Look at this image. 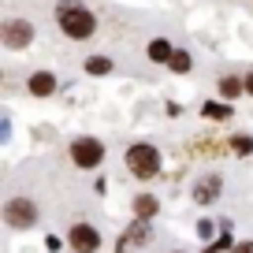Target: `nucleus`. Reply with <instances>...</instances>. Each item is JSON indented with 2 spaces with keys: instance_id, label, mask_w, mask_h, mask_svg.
<instances>
[{
  "instance_id": "1",
  "label": "nucleus",
  "mask_w": 253,
  "mask_h": 253,
  "mask_svg": "<svg viewBox=\"0 0 253 253\" xmlns=\"http://www.w3.org/2000/svg\"><path fill=\"white\" fill-rule=\"evenodd\" d=\"M56 19H60V30L67 34L71 41H86V38H93V30H97V19L89 15L82 4H60V11H56Z\"/></svg>"
},
{
  "instance_id": "2",
  "label": "nucleus",
  "mask_w": 253,
  "mask_h": 253,
  "mask_svg": "<svg viewBox=\"0 0 253 253\" xmlns=\"http://www.w3.org/2000/svg\"><path fill=\"white\" fill-rule=\"evenodd\" d=\"M126 168H130V175H138V179H153V175L160 171V153L153 149V145L138 142L126 149Z\"/></svg>"
},
{
  "instance_id": "3",
  "label": "nucleus",
  "mask_w": 253,
  "mask_h": 253,
  "mask_svg": "<svg viewBox=\"0 0 253 253\" xmlns=\"http://www.w3.org/2000/svg\"><path fill=\"white\" fill-rule=\"evenodd\" d=\"M4 223H8V227H19V231L34 227V223H38V205H34L30 198H11L8 205H4Z\"/></svg>"
},
{
  "instance_id": "4",
  "label": "nucleus",
  "mask_w": 253,
  "mask_h": 253,
  "mask_svg": "<svg viewBox=\"0 0 253 253\" xmlns=\"http://www.w3.org/2000/svg\"><path fill=\"white\" fill-rule=\"evenodd\" d=\"M71 160L79 168H97L104 160V145L97 142V138H79V142L71 145Z\"/></svg>"
},
{
  "instance_id": "5",
  "label": "nucleus",
  "mask_w": 253,
  "mask_h": 253,
  "mask_svg": "<svg viewBox=\"0 0 253 253\" xmlns=\"http://www.w3.org/2000/svg\"><path fill=\"white\" fill-rule=\"evenodd\" d=\"M0 38H4V45H8V48H26L34 41V26L26 23V19H11V23H4Z\"/></svg>"
},
{
  "instance_id": "6",
  "label": "nucleus",
  "mask_w": 253,
  "mask_h": 253,
  "mask_svg": "<svg viewBox=\"0 0 253 253\" xmlns=\"http://www.w3.org/2000/svg\"><path fill=\"white\" fill-rule=\"evenodd\" d=\"M67 238H71V246L79 253H93L97 246H101V235H97V227H89V223H75Z\"/></svg>"
},
{
  "instance_id": "7",
  "label": "nucleus",
  "mask_w": 253,
  "mask_h": 253,
  "mask_svg": "<svg viewBox=\"0 0 253 253\" xmlns=\"http://www.w3.org/2000/svg\"><path fill=\"white\" fill-rule=\"evenodd\" d=\"M26 89H30L34 97H48L56 89V79L48 71H38V75H30V82H26Z\"/></svg>"
},
{
  "instance_id": "8",
  "label": "nucleus",
  "mask_w": 253,
  "mask_h": 253,
  "mask_svg": "<svg viewBox=\"0 0 253 253\" xmlns=\"http://www.w3.org/2000/svg\"><path fill=\"white\" fill-rule=\"evenodd\" d=\"M157 209H160V201L153 198V194H142V198H134V212H138V220H153V216H157Z\"/></svg>"
},
{
  "instance_id": "9",
  "label": "nucleus",
  "mask_w": 253,
  "mask_h": 253,
  "mask_svg": "<svg viewBox=\"0 0 253 253\" xmlns=\"http://www.w3.org/2000/svg\"><path fill=\"white\" fill-rule=\"evenodd\" d=\"M216 194H220V179L198 182V190H194V201H198V205H209V201H216Z\"/></svg>"
},
{
  "instance_id": "10",
  "label": "nucleus",
  "mask_w": 253,
  "mask_h": 253,
  "mask_svg": "<svg viewBox=\"0 0 253 253\" xmlns=\"http://www.w3.org/2000/svg\"><path fill=\"white\" fill-rule=\"evenodd\" d=\"M171 56H175V48L168 45V41H153V45H149V60H157V63H171Z\"/></svg>"
},
{
  "instance_id": "11",
  "label": "nucleus",
  "mask_w": 253,
  "mask_h": 253,
  "mask_svg": "<svg viewBox=\"0 0 253 253\" xmlns=\"http://www.w3.org/2000/svg\"><path fill=\"white\" fill-rule=\"evenodd\" d=\"M86 71L89 75H108L112 71V60H108V56H89V60H86Z\"/></svg>"
},
{
  "instance_id": "12",
  "label": "nucleus",
  "mask_w": 253,
  "mask_h": 253,
  "mask_svg": "<svg viewBox=\"0 0 253 253\" xmlns=\"http://www.w3.org/2000/svg\"><path fill=\"white\" fill-rule=\"evenodd\" d=\"M242 89H246V82H238V79H220V93L227 97V101H235Z\"/></svg>"
},
{
  "instance_id": "13",
  "label": "nucleus",
  "mask_w": 253,
  "mask_h": 253,
  "mask_svg": "<svg viewBox=\"0 0 253 253\" xmlns=\"http://www.w3.org/2000/svg\"><path fill=\"white\" fill-rule=\"evenodd\" d=\"M168 67H171V71H179V75H186L190 67H194V60H190V52H182V48H179V52L171 56V63H168Z\"/></svg>"
},
{
  "instance_id": "14",
  "label": "nucleus",
  "mask_w": 253,
  "mask_h": 253,
  "mask_svg": "<svg viewBox=\"0 0 253 253\" xmlns=\"http://www.w3.org/2000/svg\"><path fill=\"white\" fill-rule=\"evenodd\" d=\"M201 112H205V119H231V108L227 104H216V101H209Z\"/></svg>"
},
{
  "instance_id": "15",
  "label": "nucleus",
  "mask_w": 253,
  "mask_h": 253,
  "mask_svg": "<svg viewBox=\"0 0 253 253\" xmlns=\"http://www.w3.org/2000/svg\"><path fill=\"white\" fill-rule=\"evenodd\" d=\"M126 238H130V246H142V242H149V227L145 223H134V227L126 231ZM130 253V250H126Z\"/></svg>"
},
{
  "instance_id": "16",
  "label": "nucleus",
  "mask_w": 253,
  "mask_h": 253,
  "mask_svg": "<svg viewBox=\"0 0 253 253\" xmlns=\"http://www.w3.org/2000/svg\"><path fill=\"white\" fill-rule=\"evenodd\" d=\"M231 149H235L238 157H250V153H253V138L250 134H238L235 142H231Z\"/></svg>"
},
{
  "instance_id": "17",
  "label": "nucleus",
  "mask_w": 253,
  "mask_h": 253,
  "mask_svg": "<svg viewBox=\"0 0 253 253\" xmlns=\"http://www.w3.org/2000/svg\"><path fill=\"white\" fill-rule=\"evenodd\" d=\"M231 253H253V242H238V246H235Z\"/></svg>"
},
{
  "instance_id": "18",
  "label": "nucleus",
  "mask_w": 253,
  "mask_h": 253,
  "mask_svg": "<svg viewBox=\"0 0 253 253\" xmlns=\"http://www.w3.org/2000/svg\"><path fill=\"white\" fill-rule=\"evenodd\" d=\"M246 93H253V75H246Z\"/></svg>"
},
{
  "instance_id": "19",
  "label": "nucleus",
  "mask_w": 253,
  "mask_h": 253,
  "mask_svg": "<svg viewBox=\"0 0 253 253\" xmlns=\"http://www.w3.org/2000/svg\"><path fill=\"white\" fill-rule=\"evenodd\" d=\"M205 253H220V250H216V246H212V250H205Z\"/></svg>"
}]
</instances>
